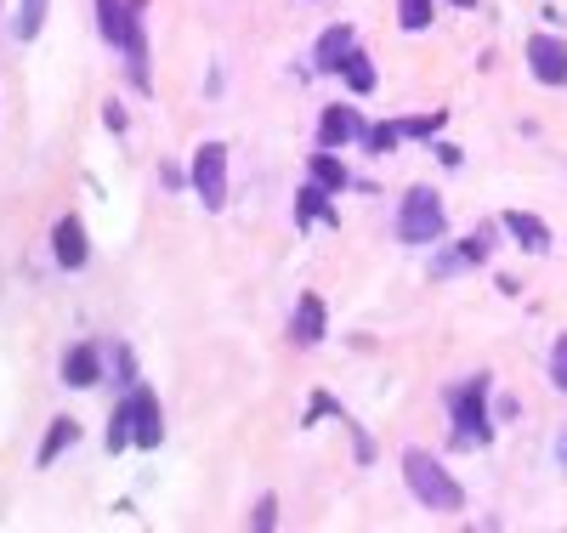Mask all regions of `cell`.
Segmentation results:
<instances>
[{
  "label": "cell",
  "instance_id": "obj_1",
  "mask_svg": "<svg viewBox=\"0 0 567 533\" xmlns=\"http://www.w3.org/2000/svg\"><path fill=\"white\" fill-rule=\"evenodd\" d=\"M403 482H409V494L425 505V511H437V516H460L465 511V489L449 476V465L437 454H425V449H403Z\"/></svg>",
  "mask_w": 567,
  "mask_h": 533
},
{
  "label": "cell",
  "instance_id": "obj_2",
  "mask_svg": "<svg viewBox=\"0 0 567 533\" xmlns=\"http://www.w3.org/2000/svg\"><path fill=\"white\" fill-rule=\"evenodd\" d=\"M449 414H454V449H483L494 443V426H488V375H471L460 386L443 392Z\"/></svg>",
  "mask_w": 567,
  "mask_h": 533
},
{
  "label": "cell",
  "instance_id": "obj_3",
  "mask_svg": "<svg viewBox=\"0 0 567 533\" xmlns=\"http://www.w3.org/2000/svg\"><path fill=\"white\" fill-rule=\"evenodd\" d=\"M449 233V211H443V193L432 187H409L403 205H398V238L403 245H437Z\"/></svg>",
  "mask_w": 567,
  "mask_h": 533
},
{
  "label": "cell",
  "instance_id": "obj_4",
  "mask_svg": "<svg viewBox=\"0 0 567 533\" xmlns=\"http://www.w3.org/2000/svg\"><path fill=\"white\" fill-rule=\"evenodd\" d=\"M194 193H199V205L205 211H221L227 205V148L221 142H199L194 148Z\"/></svg>",
  "mask_w": 567,
  "mask_h": 533
},
{
  "label": "cell",
  "instance_id": "obj_5",
  "mask_svg": "<svg viewBox=\"0 0 567 533\" xmlns=\"http://www.w3.org/2000/svg\"><path fill=\"white\" fill-rule=\"evenodd\" d=\"M528 74L539 80V85H567V40L561 34H528Z\"/></svg>",
  "mask_w": 567,
  "mask_h": 533
},
{
  "label": "cell",
  "instance_id": "obj_6",
  "mask_svg": "<svg viewBox=\"0 0 567 533\" xmlns=\"http://www.w3.org/2000/svg\"><path fill=\"white\" fill-rule=\"evenodd\" d=\"M125 409H131V443L136 449H159L165 443V409H159V398L148 392V386H136V392L125 398Z\"/></svg>",
  "mask_w": 567,
  "mask_h": 533
},
{
  "label": "cell",
  "instance_id": "obj_7",
  "mask_svg": "<svg viewBox=\"0 0 567 533\" xmlns=\"http://www.w3.org/2000/svg\"><path fill=\"white\" fill-rule=\"evenodd\" d=\"M363 114L352 103H329L318 114V148H347V142H363Z\"/></svg>",
  "mask_w": 567,
  "mask_h": 533
},
{
  "label": "cell",
  "instance_id": "obj_8",
  "mask_svg": "<svg viewBox=\"0 0 567 533\" xmlns=\"http://www.w3.org/2000/svg\"><path fill=\"white\" fill-rule=\"evenodd\" d=\"M97 29H103V40L120 52V45L142 29V0H97Z\"/></svg>",
  "mask_w": 567,
  "mask_h": 533
},
{
  "label": "cell",
  "instance_id": "obj_9",
  "mask_svg": "<svg viewBox=\"0 0 567 533\" xmlns=\"http://www.w3.org/2000/svg\"><path fill=\"white\" fill-rule=\"evenodd\" d=\"M358 52V29L352 23H329L323 34H318V45H312V69H323V74H341V63Z\"/></svg>",
  "mask_w": 567,
  "mask_h": 533
},
{
  "label": "cell",
  "instance_id": "obj_10",
  "mask_svg": "<svg viewBox=\"0 0 567 533\" xmlns=\"http://www.w3.org/2000/svg\"><path fill=\"white\" fill-rule=\"evenodd\" d=\"M323 335H329V307H323V296L307 289V296L296 301V312H290V341L296 347H318Z\"/></svg>",
  "mask_w": 567,
  "mask_h": 533
},
{
  "label": "cell",
  "instance_id": "obj_11",
  "mask_svg": "<svg viewBox=\"0 0 567 533\" xmlns=\"http://www.w3.org/2000/svg\"><path fill=\"white\" fill-rule=\"evenodd\" d=\"M505 222V233L516 238V250H528V256H550V227H545V216H534V211H505L499 216Z\"/></svg>",
  "mask_w": 567,
  "mask_h": 533
},
{
  "label": "cell",
  "instance_id": "obj_12",
  "mask_svg": "<svg viewBox=\"0 0 567 533\" xmlns=\"http://www.w3.org/2000/svg\"><path fill=\"white\" fill-rule=\"evenodd\" d=\"M341 216H336V205H329V187L323 182H301L296 187V227H336Z\"/></svg>",
  "mask_w": 567,
  "mask_h": 533
},
{
  "label": "cell",
  "instance_id": "obj_13",
  "mask_svg": "<svg viewBox=\"0 0 567 533\" xmlns=\"http://www.w3.org/2000/svg\"><path fill=\"white\" fill-rule=\"evenodd\" d=\"M52 256H58L63 273H80V267H85L91 245H85V222H80V216H63V222H58V233H52Z\"/></svg>",
  "mask_w": 567,
  "mask_h": 533
},
{
  "label": "cell",
  "instance_id": "obj_14",
  "mask_svg": "<svg viewBox=\"0 0 567 533\" xmlns=\"http://www.w3.org/2000/svg\"><path fill=\"white\" fill-rule=\"evenodd\" d=\"M80 443V420H69V414H58L52 426H45V438H40V449H34V465H58L69 449Z\"/></svg>",
  "mask_w": 567,
  "mask_h": 533
},
{
  "label": "cell",
  "instance_id": "obj_15",
  "mask_svg": "<svg viewBox=\"0 0 567 533\" xmlns=\"http://www.w3.org/2000/svg\"><path fill=\"white\" fill-rule=\"evenodd\" d=\"M97 380H103V352L91 341L63 352V386H97Z\"/></svg>",
  "mask_w": 567,
  "mask_h": 533
},
{
  "label": "cell",
  "instance_id": "obj_16",
  "mask_svg": "<svg viewBox=\"0 0 567 533\" xmlns=\"http://www.w3.org/2000/svg\"><path fill=\"white\" fill-rule=\"evenodd\" d=\"M499 233H505V222H477V227L465 233V245H460V262L465 267H483L499 250Z\"/></svg>",
  "mask_w": 567,
  "mask_h": 533
},
{
  "label": "cell",
  "instance_id": "obj_17",
  "mask_svg": "<svg viewBox=\"0 0 567 533\" xmlns=\"http://www.w3.org/2000/svg\"><path fill=\"white\" fill-rule=\"evenodd\" d=\"M307 176L323 182L329 193H347V187H352V171L336 160V148H312V154H307Z\"/></svg>",
  "mask_w": 567,
  "mask_h": 533
},
{
  "label": "cell",
  "instance_id": "obj_18",
  "mask_svg": "<svg viewBox=\"0 0 567 533\" xmlns=\"http://www.w3.org/2000/svg\"><path fill=\"white\" fill-rule=\"evenodd\" d=\"M341 80L352 85V96H369V91H374V80H381V74H374V63L363 58V45H358V52L341 63Z\"/></svg>",
  "mask_w": 567,
  "mask_h": 533
},
{
  "label": "cell",
  "instance_id": "obj_19",
  "mask_svg": "<svg viewBox=\"0 0 567 533\" xmlns=\"http://www.w3.org/2000/svg\"><path fill=\"white\" fill-rule=\"evenodd\" d=\"M432 18H437V0H398V23H403L409 34L432 29Z\"/></svg>",
  "mask_w": 567,
  "mask_h": 533
},
{
  "label": "cell",
  "instance_id": "obj_20",
  "mask_svg": "<svg viewBox=\"0 0 567 533\" xmlns=\"http://www.w3.org/2000/svg\"><path fill=\"white\" fill-rule=\"evenodd\" d=\"M398 142H403V125L398 120H381V125L363 131V148L369 154H398Z\"/></svg>",
  "mask_w": 567,
  "mask_h": 533
},
{
  "label": "cell",
  "instance_id": "obj_21",
  "mask_svg": "<svg viewBox=\"0 0 567 533\" xmlns=\"http://www.w3.org/2000/svg\"><path fill=\"white\" fill-rule=\"evenodd\" d=\"M403 125V136H420V142H432L443 125H449V109H432V114H409V120H398Z\"/></svg>",
  "mask_w": 567,
  "mask_h": 533
},
{
  "label": "cell",
  "instance_id": "obj_22",
  "mask_svg": "<svg viewBox=\"0 0 567 533\" xmlns=\"http://www.w3.org/2000/svg\"><path fill=\"white\" fill-rule=\"evenodd\" d=\"M45 7L52 0H18V40H34L45 29Z\"/></svg>",
  "mask_w": 567,
  "mask_h": 533
},
{
  "label": "cell",
  "instance_id": "obj_23",
  "mask_svg": "<svg viewBox=\"0 0 567 533\" xmlns=\"http://www.w3.org/2000/svg\"><path fill=\"white\" fill-rule=\"evenodd\" d=\"M545 375H550V386H556V392H567V329L556 335V347H550V363H545Z\"/></svg>",
  "mask_w": 567,
  "mask_h": 533
},
{
  "label": "cell",
  "instance_id": "obj_24",
  "mask_svg": "<svg viewBox=\"0 0 567 533\" xmlns=\"http://www.w3.org/2000/svg\"><path fill=\"white\" fill-rule=\"evenodd\" d=\"M131 443V409H125V398H120V409H114V426H109V449L120 454Z\"/></svg>",
  "mask_w": 567,
  "mask_h": 533
},
{
  "label": "cell",
  "instance_id": "obj_25",
  "mask_svg": "<svg viewBox=\"0 0 567 533\" xmlns=\"http://www.w3.org/2000/svg\"><path fill=\"white\" fill-rule=\"evenodd\" d=\"M272 522H278V500H272V494H261V500H256V511H250V527H256V533H267Z\"/></svg>",
  "mask_w": 567,
  "mask_h": 533
},
{
  "label": "cell",
  "instance_id": "obj_26",
  "mask_svg": "<svg viewBox=\"0 0 567 533\" xmlns=\"http://www.w3.org/2000/svg\"><path fill=\"white\" fill-rule=\"evenodd\" d=\"M103 125H109V131L120 136V131H125L131 120H125V109H120V103H109V109H103Z\"/></svg>",
  "mask_w": 567,
  "mask_h": 533
},
{
  "label": "cell",
  "instance_id": "obj_27",
  "mask_svg": "<svg viewBox=\"0 0 567 533\" xmlns=\"http://www.w3.org/2000/svg\"><path fill=\"white\" fill-rule=\"evenodd\" d=\"M432 154H437V165H449V171L460 165V148H454V142H432Z\"/></svg>",
  "mask_w": 567,
  "mask_h": 533
},
{
  "label": "cell",
  "instance_id": "obj_28",
  "mask_svg": "<svg viewBox=\"0 0 567 533\" xmlns=\"http://www.w3.org/2000/svg\"><path fill=\"white\" fill-rule=\"evenodd\" d=\"M159 182H165V187H171V193H176V187H182V182H194V176H182V171H176V165H171V160H165V165H159Z\"/></svg>",
  "mask_w": 567,
  "mask_h": 533
},
{
  "label": "cell",
  "instance_id": "obj_29",
  "mask_svg": "<svg viewBox=\"0 0 567 533\" xmlns=\"http://www.w3.org/2000/svg\"><path fill=\"white\" fill-rule=\"evenodd\" d=\"M449 7H460V12H477V0H449Z\"/></svg>",
  "mask_w": 567,
  "mask_h": 533
},
{
  "label": "cell",
  "instance_id": "obj_30",
  "mask_svg": "<svg viewBox=\"0 0 567 533\" xmlns=\"http://www.w3.org/2000/svg\"><path fill=\"white\" fill-rule=\"evenodd\" d=\"M561 449H567V443H561Z\"/></svg>",
  "mask_w": 567,
  "mask_h": 533
}]
</instances>
